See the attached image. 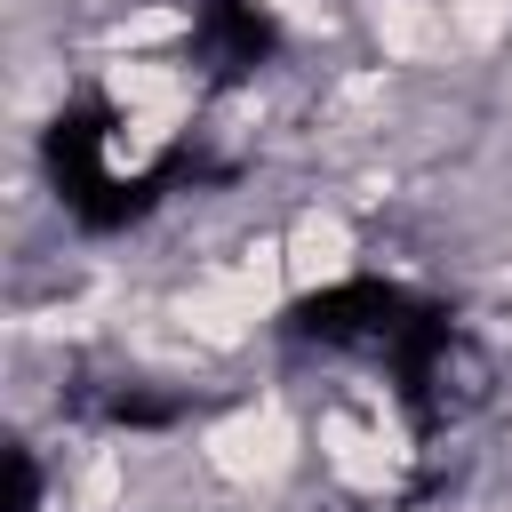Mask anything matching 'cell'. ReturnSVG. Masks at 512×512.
I'll return each instance as SVG.
<instances>
[{
    "label": "cell",
    "mask_w": 512,
    "mask_h": 512,
    "mask_svg": "<svg viewBox=\"0 0 512 512\" xmlns=\"http://www.w3.org/2000/svg\"><path fill=\"white\" fill-rule=\"evenodd\" d=\"M200 88L208 80H176V72H136L128 88H80L56 128H48V176H56V200L80 216V224H128L144 216L168 176L192 168V112H200ZM216 96V88H208Z\"/></svg>",
    "instance_id": "cell-1"
},
{
    "label": "cell",
    "mask_w": 512,
    "mask_h": 512,
    "mask_svg": "<svg viewBox=\"0 0 512 512\" xmlns=\"http://www.w3.org/2000/svg\"><path fill=\"white\" fill-rule=\"evenodd\" d=\"M392 376H400V408H408L416 432H448V424H464L488 400V352L448 312L416 320V336L392 352Z\"/></svg>",
    "instance_id": "cell-2"
},
{
    "label": "cell",
    "mask_w": 512,
    "mask_h": 512,
    "mask_svg": "<svg viewBox=\"0 0 512 512\" xmlns=\"http://www.w3.org/2000/svg\"><path fill=\"white\" fill-rule=\"evenodd\" d=\"M432 304H416L408 288H384V280H344V288H320L304 312H296V328L304 336H320V344H336V352H368V360H392L408 336H416V320H424Z\"/></svg>",
    "instance_id": "cell-3"
},
{
    "label": "cell",
    "mask_w": 512,
    "mask_h": 512,
    "mask_svg": "<svg viewBox=\"0 0 512 512\" xmlns=\"http://www.w3.org/2000/svg\"><path fill=\"white\" fill-rule=\"evenodd\" d=\"M192 80L232 88L272 56V16L256 0H192Z\"/></svg>",
    "instance_id": "cell-4"
},
{
    "label": "cell",
    "mask_w": 512,
    "mask_h": 512,
    "mask_svg": "<svg viewBox=\"0 0 512 512\" xmlns=\"http://www.w3.org/2000/svg\"><path fill=\"white\" fill-rule=\"evenodd\" d=\"M384 512H424V504H384Z\"/></svg>",
    "instance_id": "cell-5"
}]
</instances>
